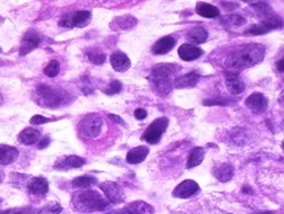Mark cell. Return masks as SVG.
<instances>
[{
	"mask_svg": "<svg viewBox=\"0 0 284 214\" xmlns=\"http://www.w3.org/2000/svg\"><path fill=\"white\" fill-rule=\"evenodd\" d=\"M265 46L261 44H249L246 46H241L238 50L230 53L225 61V66L230 74H238L242 70L259 63L265 58Z\"/></svg>",
	"mask_w": 284,
	"mask_h": 214,
	"instance_id": "6da1fadb",
	"label": "cell"
},
{
	"mask_svg": "<svg viewBox=\"0 0 284 214\" xmlns=\"http://www.w3.org/2000/svg\"><path fill=\"white\" fill-rule=\"evenodd\" d=\"M74 208L82 213L103 212L110 206V201L96 191H80L73 195Z\"/></svg>",
	"mask_w": 284,
	"mask_h": 214,
	"instance_id": "7a4b0ae2",
	"label": "cell"
},
{
	"mask_svg": "<svg viewBox=\"0 0 284 214\" xmlns=\"http://www.w3.org/2000/svg\"><path fill=\"white\" fill-rule=\"evenodd\" d=\"M179 66L170 63L157 64L151 71V82L154 84L156 91L159 95H167L171 91V79L178 73Z\"/></svg>",
	"mask_w": 284,
	"mask_h": 214,
	"instance_id": "3957f363",
	"label": "cell"
},
{
	"mask_svg": "<svg viewBox=\"0 0 284 214\" xmlns=\"http://www.w3.org/2000/svg\"><path fill=\"white\" fill-rule=\"evenodd\" d=\"M37 93H38V101L40 104L47 108H54L58 105L62 104L63 100V96H66L63 91L61 90H55V88H50L49 86L42 84L37 88Z\"/></svg>",
	"mask_w": 284,
	"mask_h": 214,
	"instance_id": "277c9868",
	"label": "cell"
},
{
	"mask_svg": "<svg viewBox=\"0 0 284 214\" xmlns=\"http://www.w3.org/2000/svg\"><path fill=\"white\" fill-rule=\"evenodd\" d=\"M103 128V119L96 113L87 114L79 123V132L86 138L97 137Z\"/></svg>",
	"mask_w": 284,
	"mask_h": 214,
	"instance_id": "5b68a950",
	"label": "cell"
},
{
	"mask_svg": "<svg viewBox=\"0 0 284 214\" xmlns=\"http://www.w3.org/2000/svg\"><path fill=\"white\" fill-rule=\"evenodd\" d=\"M167 126H169V120L166 119V117L157 119L156 121H153V122L149 125V128L145 130L143 136H142V139L149 142L151 145L158 143L160 138H162V136H163V133L166 132Z\"/></svg>",
	"mask_w": 284,
	"mask_h": 214,
	"instance_id": "8992f818",
	"label": "cell"
},
{
	"mask_svg": "<svg viewBox=\"0 0 284 214\" xmlns=\"http://www.w3.org/2000/svg\"><path fill=\"white\" fill-rule=\"evenodd\" d=\"M91 20V12L88 11H77L74 14L66 15L60 21V27L64 28H83Z\"/></svg>",
	"mask_w": 284,
	"mask_h": 214,
	"instance_id": "52a82bcc",
	"label": "cell"
},
{
	"mask_svg": "<svg viewBox=\"0 0 284 214\" xmlns=\"http://www.w3.org/2000/svg\"><path fill=\"white\" fill-rule=\"evenodd\" d=\"M101 191L106 193L107 200L112 202V204H119L124 200V195H123V189L119 184L116 183H103L100 185Z\"/></svg>",
	"mask_w": 284,
	"mask_h": 214,
	"instance_id": "ba28073f",
	"label": "cell"
},
{
	"mask_svg": "<svg viewBox=\"0 0 284 214\" xmlns=\"http://www.w3.org/2000/svg\"><path fill=\"white\" fill-rule=\"evenodd\" d=\"M199 192V184L193 180H184L179 184L178 187L175 188L173 195L175 197H180V199H187V197L193 196L195 193Z\"/></svg>",
	"mask_w": 284,
	"mask_h": 214,
	"instance_id": "9c48e42d",
	"label": "cell"
},
{
	"mask_svg": "<svg viewBox=\"0 0 284 214\" xmlns=\"http://www.w3.org/2000/svg\"><path fill=\"white\" fill-rule=\"evenodd\" d=\"M245 104L248 107L249 109H252V112L255 113H261L263 110L267 109V105H268V101L265 96L262 93H252L246 99Z\"/></svg>",
	"mask_w": 284,
	"mask_h": 214,
	"instance_id": "30bf717a",
	"label": "cell"
},
{
	"mask_svg": "<svg viewBox=\"0 0 284 214\" xmlns=\"http://www.w3.org/2000/svg\"><path fill=\"white\" fill-rule=\"evenodd\" d=\"M154 209L153 206L143 202V201H136L125 206L124 209H121L117 214H153Z\"/></svg>",
	"mask_w": 284,
	"mask_h": 214,
	"instance_id": "8fae6325",
	"label": "cell"
},
{
	"mask_svg": "<svg viewBox=\"0 0 284 214\" xmlns=\"http://www.w3.org/2000/svg\"><path fill=\"white\" fill-rule=\"evenodd\" d=\"M225 84H226V88L232 95H239L245 91V83L242 82V79L237 74H226Z\"/></svg>",
	"mask_w": 284,
	"mask_h": 214,
	"instance_id": "7c38bea8",
	"label": "cell"
},
{
	"mask_svg": "<svg viewBox=\"0 0 284 214\" xmlns=\"http://www.w3.org/2000/svg\"><path fill=\"white\" fill-rule=\"evenodd\" d=\"M41 42V37L40 34H37L36 32H28L23 38V44H21V51H20V55L28 54L29 51H32L33 49H36L37 46L40 45Z\"/></svg>",
	"mask_w": 284,
	"mask_h": 214,
	"instance_id": "4fadbf2b",
	"label": "cell"
},
{
	"mask_svg": "<svg viewBox=\"0 0 284 214\" xmlns=\"http://www.w3.org/2000/svg\"><path fill=\"white\" fill-rule=\"evenodd\" d=\"M178 54L182 60L189 62V61L197 60L203 54V50L200 47L191 45V44H183V45L179 47Z\"/></svg>",
	"mask_w": 284,
	"mask_h": 214,
	"instance_id": "5bb4252c",
	"label": "cell"
},
{
	"mask_svg": "<svg viewBox=\"0 0 284 214\" xmlns=\"http://www.w3.org/2000/svg\"><path fill=\"white\" fill-rule=\"evenodd\" d=\"M110 64L112 67L115 69V71L117 73H124L130 67V61L124 53L121 51H117V53H113L110 55Z\"/></svg>",
	"mask_w": 284,
	"mask_h": 214,
	"instance_id": "9a60e30c",
	"label": "cell"
},
{
	"mask_svg": "<svg viewBox=\"0 0 284 214\" xmlns=\"http://www.w3.org/2000/svg\"><path fill=\"white\" fill-rule=\"evenodd\" d=\"M18 158V151L16 147L8 145H0V164L8 166Z\"/></svg>",
	"mask_w": 284,
	"mask_h": 214,
	"instance_id": "2e32d148",
	"label": "cell"
},
{
	"mask_svg": "<svg viewBox=\"0 0 284 214\" xmlns=\"http://www.w3.org/2000/svg\"><path fill=\"white\" fill-rule=\"evenodd\" d=\"M213 175L219 179L220 182L226 183L233 178L234 167L230 163H220L213 168Z\"/></svg>",
	"mask_w": 284,
	"mask_h": 214,
	"instance_id": "e0dca14e",
	"label": "cell"
},
{
	"mask_svg": "<svg viewBox=\"0 0 284 214\" xmlns=\"http://www.w3.org/2000/svg\"><path fill=\"white\" fill-rule=\"evenodd\" d=\"M28 189L32 195L36 196H42L49 191V184L44 178H33L28 184Z\"/></svg>",
	"mask_w": 284,
	"mask_h": 214,
	"instance_id": "ac0fdd59",
	"label": "cell"
},
{
	"mask_svg": "<svg viewBox=\"0 0 284 214\" xmlns=\"http://www.w3.org/2000/svg\"><path fill=\"white\" fill-rule=\"evenodd\" d=\"M147 154H149V149L146 146H138V147H134L129 151L128 155H126V162L130 164L141 163L145 160Z\"/></svg>",
	"mask_w": 284,
	"mask_h": 214,
	"instance_id": "d6986e66",
	"label": "cell"
},
{
	"mask_svg": "<svg viewBox=\"0 0 284 214\" xmlns=\"http://www.w3.org/2000/svg\"><path fill=\"white\" fill-rule=\"evenodd\" d=\"M175 46V40L173 38V37H163V38H160V40H158V41L154 44V46H153V49H151V51L154 53V54H166V53H169L173 47Z\"/></svg>",
	"mask_w": 284,
	"mask_h": 214,
	"instance_id": "ffe728a7",
	"label": "cell"
},
{
	"mask_svg": "<svg viewBox=\"0 0 284 214\" xmlns=\"http://www.w3.org/2000/svg\"><path fill=\"white\" fill-rule=\"evenodd\" d=\"M86 160L80 158V156H77V155H70V156H66V158H62L60 163L55 166V168L58 169H71V168H79L84 164Z\"/></svg>",
	"mask_w": 284,
	"mask_h": 214,
	"instance_id": "44dd1931",
	"label": "cell"
},
{
	"mask_svg": "<svg viewBox=\"0 0 284 214\" xmlns=\"http://www.w3.org/2000/svg\"><path fill=\"white\" fill-rule=\"evenodd\" d=\"M40 137H41V133L38 132L37 129L27 128L18 134L17 139L23 145H33V143H36L40 139Z\"/></svg>",
	"mask_w": 284,
	"mask_h": 214,
	"instance_id": "7402d4cb",
	"label": "cell"
},
{
	"mask_svg": "<svg viewBox=\"0 0 284 214\" xmlns=\"http://www.w3.org/2000/svg\"><path fill=\"white\" fill-rule=\"evenodd\" d=\"M206 37H208V33H206L205 29L202 27L192 28V29L187 33V40L189 41L191 45H199V44L205 42Z\"/></svg>",
	"mask_w": 284,
	"mask_h": 214,
	"instance_id": "603a6c76",
	"label": "cell"
},
{
	"mask_svg": "<svg viewBox=\"0 0 284 214\" xmlns=\"http://www.w3.org/2000/svg\"><path fill=\"white\" fill-rule=\"evenodd\" d=\"M196 12L203 17L216 18L220 16V11L215 5L208 4V3H199L196 5Z\"/></svg>",
	"mask_w": 284,
	"mask_h": 214,
	"instance_id": "cb8c5ba5",
	"label": "cell"
},
{
	"mask_svg": "<svg viewBox=\"0 0 284 214\" xmlns=\"http://www.w3.org/2000/svg\"><path fill=\"white\" fill-rule=\"evenodd\" d=\"M199 75L195 73H189L186 74L183 76L178 77L176 80H175L174 86L176 88H189V87H195L196 86V83L199 82Z\"/></svg>",
	"mask_w": 284,
	"mask_h": 214,
	"instance_id": "d4e9b609",
	"label": "cell"
},
{
	"mask_svg": "<svg viewBox=\"0 0 284 214\" xmlns=\"http://www.w3.org/2000/svg\"><path fill=\"white\" fill-rule=\"evenodd\" d=\"M252 8L257 12V16L261 18L262 23H265L266 20H268L275 15L267 3H252Z\"/></svg>",
	"mask_w": 284,
	"mask_h": 214,
	"instance_id": "484cf974",
	"label": "cell"
},
{
	"mask_svg": "<svg viewBox=\"0 0 284 214\" xmlns=\"http://www.w3.org/2000/svg\"><path fill=\"white\" fill-rule=\"evenodd\" d=\"M203 159H204V150L202 147H195L191 154L188 156V162H187V168H193L196 167L199 164L202 163Z\"/></svg>",
	"mask_w": 284,
	"mask_h": 214,
	"instance_id": "4316f807",
	"label": "cell"
},
{
	"mask_svg": "<svg viewBox=\"0 0 284 214\" xmlns=\"http://www.w3.org/2000/svg\"><path fill=\"white\" fill-rule=\"evenodd\" d=\"M136 23L137 20L132 16H123V17L116 18L115 23L112 24V28L113 29H130L136 25Z\"/></svg>",
	"mask_w": 284,
	"mask_h": 214,
	"instance_id": "83f0119b",
	"label": "cell"
},
{
	"mask_svg": "<svg viewBox=\"0 0 284 214\" xmlns=\"http://www.w3.org/2000/svg\"><path fill=\"white\" fill-rule=\"evenodd\" d=\"M221 24H224L226 27H238L245 24V18L239 15H228L221 18Z\"/></svg>",
	"mask_w": 284,
	"mask_h": 214,
	"instance_id": "f1b7e54d",
	"label": "cell"
},
{
	"mask_svg": "<svg viewBox=\"0 0 284 214\" xmlns=\"http://www.w3.org/2000/svg\"><path fill=\"white\" fill-rule=\"evenodd\" d=\"M96 183V179L92 176H79V178L74 179L73 185L79 188H87L90 185H94Z\"/></svg>",
	"mask_w": 284,
	"mask_h": 214,
	"instance_id": "f546056e",
	"label": "cell"
},
{
	"mask_svg": "<svg viewBox=\"0 0 284 214\" xmlns=\"http://www.w3.org/2000/svg\"><path fill=\"white\" fill-rule=\"evenodd\" d=\"M61 212H62V206L58 202H49L37 214H60Z\"/></svg>",
	"mask_w": 284,
	"mask_h": 214,
	"instance_id": "4dcf8cb0",
	"label": "cell"
},
{
	"mask_svg": "<svg viewBox=\"0 0 284 214\" xmlns=\"http://www.w3.org/2000/svg\"><path fill=\"white\" fill-rule=\"evenodd\" d=\"M44 73H45L46 76L49 77L57 76L58 73H60V64H58V62L57 61H50L45 67V70H44Z\"/></svg>",
	"mask_w": 284,
	"mask_h": 214,
	"instance_id": "1f68e13d",
	"label": "cell"
},
{
	"mask_svg": "<svg viewBox=\"0 0 284 214\" xmlns=\"http://www.w3.org/2000/svg\"><path fill=\"white\" fill-rule=\"evenodd\" d=\"M88 60L91 61L92 63L101 64L104 63V61H106V55L103 53H99V51H90L88 53Z\"/></svg>",
	"mask_w": 284,
	"mask_h": 214,
	"instance_id": "d6a6232c",
	"label": "cell"
},
{
	"mask_svg": "<svg viewBox=\"0 0 284 214\" xmlns=\"http://www.w3.org/2000/svg\"><path fill=\"white\" fill-rule=\"evenodd\" d=\"M250 34H255V36H258V34H265V33H268L270 31L267 29L263 24H258V25H252L250 29L248 31Z\"/></svg>",
	"mask_w": 284,
	"mask_h": 214,
	"instance_id": "836d02e7",
	"label": "cell"
},
{
	"mask_svg": "<svg viewBox=\"0 0 284 214\" xmlns=\"http://www.w3.org/2000/svg\"><path fill=\"white\" fill-rule=\"evenodd\" d=\"M121 88H123V86H121V83L117 82V80H113V82H110V87H108V91H107V93H108V95L119 93V92L121 91Z\"/></svg>",
	"mask_w": 284,
	"mask_h": 214,
	"instance_id": "e575fe53",
	"label": "cell"
},
{
	"mask_svg": "<svg viewBox=\"0 0 284 214\" xmlns=\"http://www.w3.org/2000/svg\"><path fill=\"white\" fill-rule=\"evenodd\" d=\"M230 104L229 99H209L204 101V105H228Z\"/></svg>",
	"mask_w": 284,
	"mask_h": 214,
	"instance_id": "d590c367",
	"label": "cell"
},
{
	"mask_svg": "<svg viewBox=\"0 0 284 214\" xmlns=\"http://www.w3.org/2000/svg\"><path fill=\"white\" fill-rule=\"evenodd\" d=\"M50 120L46 119L44 116H40V114H36V116H33L32 119H31V123L33 125H41V123H46L49 122Z\"/></svg>",
	"mask_w": 284,
	"mask_h": 214,
	"instance_id": "8d00e7d4",
	"label": "cell"
},
{
	"mask_svg": "<svg viewBox=\"0 0 284 214\" xmlns=\"http://www.w3.org/2000/svg\"><path fill=\"white\" fill-rule=\"evenodd\" d=\"M146 110L145 109H142V108H138V109H136V112H134V117L137 120H143V119H146Z\"/></svg>",
	"mask_w": 284,
	"mask_h": 214,
	"instance_id": "74e56055",
	"label": "cell"
},
{
	"mask_svg": "<svg viewBox=\"0 0 284 214\" xmlns=\"http://www.w3.org/2000/svg\"><path fill=\"white\" fill-rule=\"evenodd\" d=\"M49 141H50V139H49V137L44 138V139L41 141V143L38 145V149H45L46 146L49 145Z\"/></svg>",
	"mask_w": 284,
	"mask_h": 214,
	"instance_id": "f35d334b",
	"label": "cell"
},
{
	"mask_svg": "<svg viewBox=\"0 0 284 214\" xmlns=\"http://www.w3.org/2000/svg\"><path fill=\"white\" fill-rule=\"evenodd\" d=\"M276 69H278V71H280V73H284V58L283 60H280L278 63H276Z\"/></svg>",
	"mask_w": 284,
	"mask_h": 214,
	"instance_id": "ab89813d",
	"label": "cell"
},
{
	"mask_svg": "<svg viewBox=\"0 0 284 214\" xmlns=\"http://www.w3.org/2000/svg\"><path fill=\"white\" fill-rule=\"evenodd\" d=\"M110 120H115L116 122H119V123H123V120L120 119L119 116H115V114H110Z\"/></svg>",
	"mask_w": 284,
	"mask_h": 214,
	"instance_id": "60d3db41",
	"label": "cell"
},
{
	"mask_svg": "<svg viewBox=\"0 0 284 214\" xmlns=\"http://www.w3.org/2000/svg\"><path fill=\"white\" fill-rule=\"evenodd\" d=\"M0 214H21V210H8V212H4V213Z\"/></svg>",
	"mask_w": 284,
	"mask_h": 214,
	"instance_id": "b9f144b4",
	"label": "cell"
},
{
	"mask_svg": "<svg viewBox=\"0 0 284 214\" xmlns=\"http://www.w3.org/2000/svg\"><path fill=\"white\" fill-rule=\"evenodd\" d=\"M279 103L282 105H284V90L282 91V93H280V96H279Z\"/></svg>",
	"mask_w": 284,
	"mask_h": 214,
	"instance_id": "7bdbcfd3",
	"label": "cell"
},
{
	"mask_svg": "<svg viewBox=\"0 0 284 214\" xmlns=\"http://www.w3.org/2000/svg\"><path fill=\"white\" fill-rule=\"evenodd\" d=\"M255 214H274V213H271V212H261V213H255Z\"/></svg>",
	"mask_w": 284,
	"mask_h": 214,
	"instance_id": "ee69618b",
	"label": "cell"
},
{
	"mask_svg": "<svg viewBox=\"0 0 284 214\" xmlns=\"http://www.w3.org/2000/svg\"><path fill=\"white\" fill-rule=\"evenodd\" d=\"M1 51H3V50H1V47H0V53H1Z\"/></svg>",
	"mask_w": 284,
	"mask_h": 214,
	"instance_id": "f6af8a7d",
	"label": "cell"
}]
</instances>
